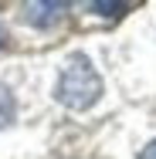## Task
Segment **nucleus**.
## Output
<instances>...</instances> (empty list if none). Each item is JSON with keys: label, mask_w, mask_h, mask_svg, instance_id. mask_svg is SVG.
<instances>
[{"label": "nucleus", "mask_w": 156, "mask_h": 159, "mask_svg": "<svg viewBox=\"0 0 156 159\" xmlns=\"http://www.w3.org/2000/svg\"><path fill=\"white\" fill-rule=\"evenodd\" d=\"M54 95H58L61 105L75 108V112H82V108H88V105L98 102V95H102V78H98V71L92 68V61L85 54H71L68 58L61 78H58Z\"/></svg>", "instance_id": "1"}, {"label": "nucleus", "mask_w": 156, "mask_h": 159, "mask_svg": "<svg viewBox=\"0 0 156 159\" xmlns=\"http://www.w3.org/2000/svg\"><path fill=\"white\" fill-rule=\"evenodd\" d=\"M61 14H64V3H27L24 7V17L34 27H51Z\"/></svg>", "instance_id": "2"}, {"label": "nucleus", "mask_w": 156, "mask_h": 159, "mask_svg": "<svg viewBox=\"0 0 156 159\" xmlns=\"http://www.w3.org/2000/svg\"><path fill=\"white\" fill-rule=\"evenodd\" d=\"M14 115H17L14 92H10L7 85H0V129H3V125H10V122H14Z\"/></svg>", "instance_id": "3"}, {"label": "nucleus", "mask_w": 156, "mask_h": 159, "mask_svg": "<svg viewBox=\"0 0 156 159\" xmlns=\"http://www.w3.org/2000/svg\"><path fill=\"white\" fill-rule=\"evenodd\" d=\"M95 14H105V17H112V14H119L122 10V3H92Z\"/></svg>", "instance_id": "4"}, {"label": "nucleus", "mask_w": 156, "mask_h": 159, "mask_svg": "<svg viewBox=\"0 0 156 159\" xmlns=\"http://www.w3.org/2000/svg\"><path fill=\"white\" fill-rule=\"evenodd\" d=\"M139 159H156V139L146 146V149H143V152H139Z\"/></svg>", "instance_id": "5"}, {"label": "nucleus", "mask_w": 156, "mask_h": 159, "mask_svg": "<svg viewBox=\"0 0 156 159\" xmlns=\"http://www.w3.org/2000/svg\"><path fill=\"white\" fill-rule=\"evenodd\" d=\"M0 44H3V27H0Z\"/></svg>", "instance_id": "6"}]
</instances>
